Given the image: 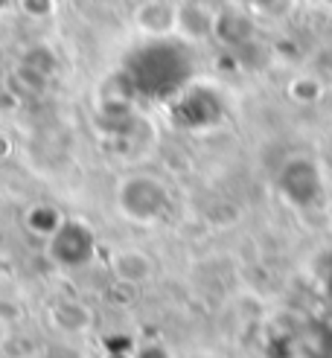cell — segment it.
Here are the masks:
<instances>
[{
  "mask_svg": "<svg viewBox=\"0 0 332 358\" xmlns=\"http://www.w3.org/2000/svg\"><path fill=\"white\" fill-rule=\"evenodd\" d=\"M50 257L67 268L85 265L94 257V234L82 222H62V227L50 236Z\"/></svg>",
  "mask_w": 332,
  "mask_h": 358,
  "instance_id": "2",
  "label": "cell"
},
{
  "mask_svg": "<svg viewBox=\"0 0 332 358\" xmlns=\"http://www.w3.org/2000/svg\"><path fill=\"white\" fill-rule=\"evenodd\" d=\"M326 3H332V0H326Z\"/></svg>",
  "mask_w": 332,
  "mask_h": 358,
  "instance_id": "6",
  "label": "cell"
},
{
  "mask_svg": "<svg viewBox=\"0 0 332 358\" xmlns=\"http://www.w3.org/2000/svg\"><path fill=\"white\" fill-rule=\"evenodd\" d=\"M117 204L134 222H154V219H161L166 210V189H164V184H157L154 178L134 175L120 184Z\"/></svg>",
  "mask_w": 332,
  "mask_h": 358,
  "instance_id": "1",
  "label": "cell"
},
{
  "mask_svg": "<svg viewBox=\"0 0 332 358\" xmlns=\"http://www.w3.org/2000/svg\"><path fill=\"white\" fill-rule=\"evenodd\" d=\"M137 358H166V355H164V350H154V347H152V350H143Z\"/></svg>",
  "mask_w": 332,
  "mask_h": 358,
  "instance_id": "5",
  "label": "cell"
},
{
  "mask_svg": "<svg viewBox=\"0 0 332 358\" xmlns=\"http://www.w3.org/2000/svg\"><path fill=\"white\" fill-rule=\"evenodd\" d=\"M134 24L146 35H169L178 27V9L164 0H146L134 9Z\"/></svg>",
  "mask_w": 332,
  "mask_h": 358,
  "instance_id": "3",
  "label": "cell"
},
{
  "mask_svg": "<svg viewBox=\"0 0 332 358\" xmlns=\"http://www.w3.org/2000/svg\"><path fill=\"white\" fill-rule=\"evenodd\" d=\"M114 271L129 280V282H140L152 274V265L146 254H137V250H122V254L114 257Z\"/></svg>",
  "mask_w": 332,
  "mask_h": 358,
  "instance_id": "4",
  "label": "cell"
}]
</instances>
